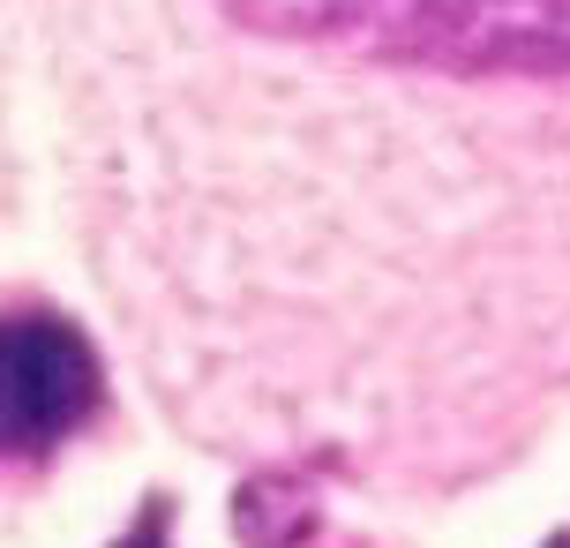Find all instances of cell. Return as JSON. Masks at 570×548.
<instances>
[{
  "instance_id": "obj_1",
  "label": "cell",
  "mask_w": 570,
  "mask_h": 548,
  "mask_svg": "<svg viewBox=\"0 0 570 548\" xmlns=\"http://www.w3.org/2000/svg\"><path fill=\"white\" fill-rule=\"evenodd\" d=\"M98 405V361L68 323L0 331V451H46Z\"/></svg>"
}]
</instances>
